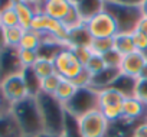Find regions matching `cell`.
Listing matches in <instances>:
<instances>
[{
    "mask_svg": "<svg viewBox=\"0 0 147 137\" xmlns=\"http://www.w3.org/2000/svg\"><path fill=\"white\" fill-rule=\"evenodd\" d=\"M12 114L16 118L23 137H42L45 134L42 114L36 97L29 95L12 105Z\"/></svg>",
    "mask_w": 147,
    "mask_h": 137,
    "instance_id": "1",
    "label": "cell"
},
{
    "mask_svg": "<svg viewBox=\"0 0 147 137\" xmlns=\"http://www.w3.org/2000/svg\"><path fill=\"white\" fill-rule=\"evenodd\" d=\"M39 110L42 114L45 136L63 137L66 128V111L63 104H61L53 95H46L39 92L36 95Z\"/></svg>",
    "mask_w": 147,
    "mask_h": 137,
    "instance_id": "2",
    "label": "cell"
},
{
    "mask_svg": "<svg viewBox=\"0 0 147 137\" xmlns=\"http://www.w3.org/2000/svg\"><path fill=\"white\" fill-rule=\"evenodd\" d=\"M104 9L114 16L120 32L125 33H131L141 18L140 2H104Z\"/></svg>",
    "mask_w": 147,
    "mask_h": 137,
    "instance_id": "3",
    "label": "cell"
},
{
    "mask_svg": "<svg viewBox=\"0 0 147 137\" xmlns=\"http://www.w3.org/2000/svg\"><path fill=\"white\" fill-rule=\"evenodd\" d=\"M127 97L114 87H107L98 91V110L110 123H117L123 117V103Z\"/></svg>",
    "mask_w": 147,
    "mask_h": 137,
    "instance_id": "4",
    "label": "cell"
},
{
    "mask_svg": "<svg viewBox=\"0 0 147 137\" xmlns=\"http://www.w3.org/2000/svg\"><path fill=\"white\" fill-rule=\"evenodd\" d=\"M53 65H55L56 74L61 75L63 80L77 81L85 74L82 62L78 59L74 49L71 48L61 49L58 55L53 58Z\"/></svg>",
    "mask_w": 147,
    "mask_h": 137,
    "instance_id": "5",
    "label": "cell"
},
{
    "mask_svg": "<svg viewBox=\"0 0 147 137\" xmlns=\"http://www.w3.org/2000/svg\"><path fill=\"white\" fill-rule=\"evenodd\" d=\"M97 94H98V91H95L90 85L80 87L77 94L72 97V100L63 105L66 114L74 117V118H78V117L98 108Z\"/></svg>",
    "mask_w": 147,
    "mask_h": 137,
    "instance_id": "6",
    "label": "cell"
},
{
    "mask_svg": "<svg viewBox=\"0 0 147 137\" xmlns=\"http://www.w3.org/2000/svg\"><path fill=\"white\" fill-rule=\"evenodd\" d=\"M75 120L81 137H105L111 126V123L105 118V115L98 108Z\"/></svg>",
    "mask_w": 147,
    "mask_h": 137,
    "instance_id": "7",
    "label": "cell"
},
{
    "mask_svg": "<svg viewBox=\"0 0 147 137\" xmlns=\"http://www.w3.org/2000/svg\"><path fill=\"white\" fill-rule=\"evenodd\" d=\"M85 26L94 39H113L120 32L114 16L105 9L87 20Z\"/></svg>",
    "mask_w": 147,
    "mask_h": 137,
    "instance_id": "8",
    "label": "cell"
},
{
    "mask_svg": "<svg viewBox=\"0 0 147 137\" xmlns=\"http://www.w3.org/2000/svg\"><path fill=\"white\" fill-rule=\"evenodd\" d=\"M30 30L40 33L42 36H52L56 38L58 40L63 42L66 45V38H68V30L62 25V22L52 19L51 16L45 15L43 12H38L32 20Z\"/></svg>",
    "mask_w": 147,
    "mask_h": 137,
    "instance_id": "9",
    "label": "cell"
},
{
    "mask_svg": "<svg viewBox=\"0 0 147 137\" xmlns=\"http://www.w3.org/2000/svg\"><path fill=\"white\" fill-rule=\"evenodd\" d=\"M0 91H2L5 98L12 105L30 95L22 72H16V74H12L9 77H5L0 81Z\"/></svg>",
    "mask_w": 147,
    "mask_h": 137,
    "instance_id": "10",
    "label": "cell"
},
{
    "mask_svg": "<svg viewBox=\"0 0 147 137\" xmlns=\"http://www.w3.org/2000/svg\"><path fill=\"white\" fill-rule=\"evenodd\" d=\"M146 63H147V59L143 55V52L136 51L133 53H128V55L123 56V61H121V65L118 68V71H120L121 75L138 80L141 72H143V68L146 66Z\"/></svg>",
    "mask_w": 147,
    "mask_h": 137,
    "instance_id": "11",
    "label": "cell"
},
{
    "mask_svg": "<svg viewBox=\"0 0 147 137\" xmlns=\"http://www.w3.org/2000/svg\"><path fill=\"white\" fill-rule=\"evenodd\" d=\"M121 120L138 124L147 121V107L134 97H127L123 103V117Z\"/></svg>",
    "mask_w": 147,
    "mask_h": 137,
    "instance_id": "12",
    "label": "cell"
},
{
    "mask_svg": "<svg viewBox=\"0 0 147 137\" xmlns=\"http://www.w3.org/2000/svg\"><path fill=\"white\" fill-rule=\"evenodd\" d=\"M38 2H26V0H13V6L18 13L19 26L25 30L30 29L32 20L38 12H40V6H36Z\"/></svg>",
    "mask_w": 147,
    "mask_h": 137,
    "instance_id": "13",
    "label": "cell"
},
{
    "mask_svg": "<svg viewBox=\"0 0 147 137\" xmlns=\"http://www.w3.org/2000/svg\"><path fill=\"white\" fill-rule=\"evenodd\" d=\"M72 7H74L72 0H46V2H42L40 12L51 16L52 19L63 22Z\"/></svg>",
    "mask_w": 147,
    "mask_h": 137,
    "instance_id": "14",
    "label": "cell"
},
{
    "mask_svg": "<svg viewBox=\"0 0 147 137\" xmlns=\"http://www.w3.org/2000/svg\"><path fill=\"white\" fill-rule=\"evenodd\" d=\"M23 68L20 66L19 58H18V49L7 48L2 55H0V72H2V80L5 77H9L16 72H22Z\"/></svg>",
    "mask_w": 147,
    "mask_h": 137,
    "instance_id": "15",
    "label": "cell"
},
{
    "mask_svg": "<svg viewBox=\"0 0 147 137\" xmlns=\"http://www.w3.org/2000/svg\"><path fill=\"white\" fill-rule=\"evenodd\" d=\"M92 40L91 33L88 32L85 23L72 29L68 32V38H66V46L71 49H77V48H88L90 43Z\"/></svg>",
    "mask_w": 147,
    "mask_h": 137,
    "instance_id": "16",
    "label": "cell"
},
{
    "mask_svg": "<svg viewBox=\"0 0 147 137\" xmlns=\"http://www.w3.org/2000/svg\"><path fill=\"white\" fill-rule=\"evenodd\" d=\"M74 3H75V7L84 23L104 9L102 0H81V2H74Z\"/></svg>",
    "mask_w": 147,
    "mask_h": 137,
    "instance_id": "17",
    "label": "cell"
},
{
    "mask_svg": "<svg viewBox=\"0 0 147 137\" xmlns=\"http://www.w3.org/2000/svg\"><path fill=\"white\" fill-rule=\"evenodd\" d=\"M0 137H23V133L12 111L0 117Z\"/></svg>",
    "mask_w": 147,
    "mask_h": 137,
    "instance_id": "18",
    "label": "cell"
},
{
    "mask_svg": "<svg viewBox=\"0 0 147 137\" xmlns=\"http://www.w3.org/2000/svg\"><path fill=\"white\" fill-rule=\"evenodd\" d=\"M113 43H114V49L121 53L123 56L124 55H128V53H133L136 52V45L133 42V36L131 33H125V32H118L114 38H113Z\"/></svg>",
    "mask_w": 147,
    "mask_h": 137,
    "instance_id": "19",
    "label": "cell"
},
{
    "mask_svg": "<svg viewBox=\"0 0 147 137\" xmlns=\"http://www.w3.org/2000/svg\"><path fill=\"white\" fill-rule=\"evenodd\" d=\"M78 85L74 82V81H69V80H63L62 78V82L59 84V87H58V90H56V92H55V98L61 103V104H66V103H69L71 100H72V97L77 94V91H78Z\"/></svg>",
    "mask_w": 147,
    "mask_h": 137,
    "instance_id": "20",
    "label": "cell"
},
{
    "mask_svg": "<svg viewBox=\"0 0 147 137\" xmlns=\"http://www.w3.org/2000/svg\"><path fill=\"white\" fill-rule=\"evenodd\" d=\"M32 71L35 72V75L38 77L39 81L43 80V78H46V77L53 75L56 72L55 71V65H53V59L39 56L36 59V62L33 63V66H32Z\"/></svg>",
    "mask_w": 147,
    "mask_h": 137,
    "instance_id": "21",
    "label": "cell"
},
{
    "mask_svg": "<svg viewBox=\"0 0 147 137\" xmlns=\"http://www.w3.org/2000/svg\"><path fill=\"white\" fill-rule=\"evenodd\" d=\"M104 70H107V65L104 62V58L100 56V55H95V53H91V56L84 63V71L90 77V80L94 78L95 75L101 74Z\"/></svg>",
    "mask_w": 147,
    "mask_h": 137,
    "instance_id": "22",
    "label": "cell"
},
{
    "mask_svg": "<svg viewBox=\"0 0 147 137\" xmlns=\"http://www.w3.org/2000/svg\"><path fill=\"white\" fill-rule=\"evenodd\" d=\"M0 22H2V28H12L19 25L18 13L13 6V0L6 2L5 6H2V9H0Z\"/></svg>",
    "mask_w": 147,
    "mask_h": 137,
    "instance_id": "23",
    "label": "cell"
},
{
    "mask_svg": "<svg viewBox=\"0 0 147 137\" xmlns=\"http://www.w3.org/2000/svg\"><path fill=\"white\" fill-rule=\"evenodd\" d=\"M42 40H43V36L38 32H33V30H26L23 38H22V42L19 45V49H26V51H35L38 52L40 45H42Z\"/></svg>",
    "mask_w": 147,
    "mask_h": 137,
    "instance_id": "24",
    "label": "cell"
},
{
    "mask_svg": "<svg viewBox=\"0 0 147 137\" xmlns=\"http://www.w3.org/2000/svg\"><path fill=\"white\" fill-rule=\"evenodd\" d=\"M5 30V38H6V45L10 49H19V45L22 42V38L25 35V29L22 26H12V28H3Z\"/></svg>",
    "mask_w": 147,
    "mask_h": 137,
    "instance_id": "25",
    "label": "cell"
},
{
    "mask_svg": "<svg viewBox=\"0 0 147 137\" xmlns=\"http://www.w3.org/2000/svg\"><path fill=\"white\" fill-rule=\"evenodd\" d=\"M61 82H62V77L55 72L53 75L40 80V82H39V92L46 94V95H55V92H56V90H58Z\"/></svg>",
    "mask_w": 147,
    "mask_h": 137,
    "instance_id": "26",
    "label": "cell"
},
{
    "mask_svg": "<svg viewBox=\"0 0 147 137\" xmlns=\"http://www.w3.org/2000/svg\"><path fill=\"white\" fill-rule=\"evenodd\" d=\"M88 49L91 51V53L104 56L107 52L114 49V43H113V39H94L92 38Z\"/></svg>",
    "mask_w": 147,
    "mask_h": 137,
    "instance_id": "27",
    "label": "cell"
},
{
    "mask_svg": "<svg viewBox=\"0 0 147 137\" xmlns=\"http://www.w3.org/2000/svg\"><path fill=\"white\" fill-rule=\"evenodd\" d=\"M18 58H19L20 66L23 68V70H28V68H32L33 66V63L36 62V59L39 58V55L35 51L18 49Z\"/></svg>",
    "mask_w": 147,
    "mask_h": 137,
    "instance_id": "28",
    "label": "cell"
},
{
    "mask_svg": "<svg viewBox=\"0 0 147 137\" xmlns=\"http://www.w3.org/2000/svg\"><path fill=\"white\" fill-rule=\"evenodd\" d=\"M133 97L147 107V78H138L134 85Z\"/></svg>",
    "mask_w": 147,
    "mask_h": 137,
    "instance_id": "29",
    "label": "cell"
},
{
    "mask_svg": "<svg viewBox=\"0 0 147 137\" xmlns=\"http://www.w3.org/2000/svg\"><path fill=\"white\" fill-rule=\"evenodd\" d=\"M102 58H104V62H105L107 68H114V70H118L120 65H121V61H123V55L118 53L115 49L107 52Z\"/></svg>",
    "mask_w": 147,
    "mask_h": 137,
    "instance_id": "30",
    "label": "cell"
},
{
    "mask_svg": "<svg viewBox=\"0 0 147 137\" xmlns=\"http://www.w3.org/2000/svg\"><path fill=\"white\" fill-rule=\"evenodd\" d=\"M131 36H133V42L136 45V49L140 52H144L147 49V35L141 33L140 30H133Z\"/></svg>",
    "mask_w": 147,
    "mask_h": 137,
    "instance_id": "31",
    "label": "cell"
},
{
    "mask_svg": "<svg viewBox=\"0 0 147 137\" xmlns=\"http://www.w3.org/2000/svg\"><path fill=\"white\" fill-rule=\"evenodd\" d=\"M12 111V104L5 98V95L0 91V117H3L6 114H9Z\"/></svg>",
    "mask_w": 147,
    "mask_h": 137,
    "instance_id": "32",
    "label": "cell"
},
{
    "mask_svg": "<svg viewBox=\"0 0 147 137\" xmlns=\"http://www.w3.org/2000/svg\"><path fill=\"white\" fill-rule=\"evenodd\" d=\"M133 137H147V121H141L134 127Z\"/></svg>",
    "mask_w": 147,
    "mask_h": 137,
    "instance_id": "33",
    "label": "cell"
},
{
    "mask_svg": "<svg viewBox=\"0 0 147 137\" xmlns=\"http://www.w3.org/2000/svg\"><path fill=\"white\" fill-rule=\"evenodd\" d=\"M134 30H140L141 33L147 35V16H143L141 15V18H140V20H138V23H137V26H136Z\"/></svg>",
    "mask_w": 147,
    "mask_h": 137,
    "instance_id": "34",
    "label": "cell"
},
{
    "mask_svg": "<svg viewBox=\"0 0 147 137\" xmlns=\"http://www.w3.org/2000/svg\"><path fill=\"white\" fill-rule=\"evenodd\" d=\"M6 49H7V45H6L5 30H3V28H0V55H2V53H3Z\"/></svg>",
    "mask_w": 147,
    "mask_h": 137,
    "instance_id": "35",
    "label": "cell"
},
{
    "mask_svg": "<svg viewBox=\"0 0 147 137\" xmlns=\"http://www.w3.org/2000/svg\"><path fill=\"white\" fill-rule=\"evenodd\" d=\"M140 9H141V15L143 16H147V0L140 2Z\"/></svg>",
    "mask_w": 147,
    "mask_h": 137,
    "instance_id": "36",
    "label": "cell"
},
{
    "mask_svg": "<svg viewBox=\"0 0 147 137\" xmlns=\"http://www.w3.org/2000/svg\"><path fill=\"white\" fill-rule=\"evenodd\" d=\"M140 78H147V63H146V66L143 68V72H141Z\"/></svg>",
    "mask_w": 147,
    "mask_h": 137,
    "instance_id": "37",
    "label": "cell"
},
{
    "mask_svg": "<svg viewBox=\"0 0 147 137\" xmlns=\"http://www.w3.org/2000/svg\"><path fill=\"white\" fill-rule=\"evenodd\" d=\"M0 81H2V72H0Z\"/></svg>",
    "mask_w": 147,
    "mask_h": 137,
    "instance_id": "38",
    "label": "cell"
},
{
    "mask_svg": "<svg viewBox=\"0 0 147 137\" xmlns=\"http://www.w3.org/2000/svg\"><path fill=\"white\" fill-rule=\"evenodd\" d=\"M0 28H2V22H0Z\"/></svg>",
    "mask_w": 147,
    "mask_h": 137,
    "instance_id": "39",
    "label": "cell"
}]
</instances>
